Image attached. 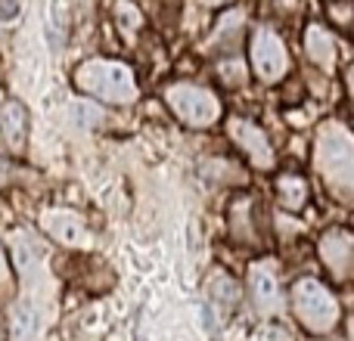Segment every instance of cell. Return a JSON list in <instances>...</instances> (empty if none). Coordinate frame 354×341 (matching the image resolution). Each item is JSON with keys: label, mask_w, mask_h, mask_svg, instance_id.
<instances>
[{"label": "cell", "mask_w": 354, "mask_h": 341, "mask_svg": "<svg viewBox=\"0 0 354 341\" xmlns=\"http://www.w3.org/2000/svg\"><path fill=\"white\" fill-rule=\"evenodd\" d=\"M314 162H317V170L330 186V193L348 202L354 189V140L339 121H326L317 128Z\"/></svg>", "instance_id": "cell-1"}, {"label": "cell", "mask_w": 354, "mask_h": 341, "mask_svg": "<svg viewBox=\"0 0 354 341\" xmlns=\"http://www.w3.org/2000/svg\"><path fill=\"white\" fill-rule=\"evenodd\" d=\"M75 84L84 93L97 97L100 103L128 106L137 99V81L134 72L122 62L112 59H87L75 68Z\"/></svg>", "instance_id": "cell-2"}, {"label": "cell", "mask_w": 354, "mask_h": 341, "mask_svg": "<svg viewBox=\"0 0 354 341\" xmlns=\"http://www.w3.org/2000/svg\"><path fill=\"white\" fill-rule=\"evenodd\" d=\"M292 311L299 323L314 335H326L339 326L342 320V307L339 298L317 280H299L292 289Z\"/></svg>", "instance_id": "cell-3"}, {"label": "cell", "mask_w": 354, "mask_h": 341, "mask_svg": "<svg viewBox=\"0 0 354 341\" xmlns=\"http://www.w3.org/2000/svg\"><path fill=\"white\" fill-rule=\"evenodd\" d=\"M168 109L180 118L187 128H212L221 118V103L212 90L196 84H171L165 87Z\"/></svg>", "instance_id": "cell-4"}, {"label": "cell", "mask_w": 354, "mask_h": 341, "mask_svg": "<svg viewBox=\"0 0 354 341\" xmlns=\"http://www.w3.org/2000/svg\"><path fill=\"white\" fill-rule=\"evenodd\" d=\"M249 59H252V68H255V75H258L261 81H268V84L280 81L283 75L289 72L286 43H283L280 35H277L274 28H268V25L255 28V35H252Z\"/></svg>", "instance_id": "cell-5"}, {"label": "cell", "mask_w": 354, "mask_h": 341, "mask_svg": "<svg viewBox=\"0 0 354 341\" xmlns=\"http://www.w3.org/2000/svg\"><path fill=\"white\" fill-rule=\"evenodd\" d=\"M227 134H230V140L236 143V149L258 170H270L277 165L274 146H270L268 134H264L255 121H249V118H230V121H227Z\"/></svg>", "instance_id": "cell-6"}, {"label": "cell", "mask_w": 354, "mask_h": 341, "mask_svg": "<svg viewBox=\"0 0 354 341\" xmlns=\"http://www.w3.org/2000/svg\"><path fill=\"white\" fill-rule=\"evenodd\" d=\"M249 295H252V307L264 317L277 313L283 307V295H280V280H277V267L270 261H258L249 267Z\"/></svg>", "instance_id": "cell-7"}, {"label": "cell", "mask_w": 354, "mask_h": 341, "mask_svg": "<svg viewBox=\"0 0 354 341\" xmlns=\"http://www.w3.org/2000/svg\"><path fill=\"white\" fill-rule=\"evenodd\" d=\"M324 264L330 267V273L336 280H348L351 276V261H354V239L348 230H330L320 236L317 245Z\"/></svg>", "instance_id": "cell-8"}, {"label": "cell", "mask_w": 354, "mask_h": 341, "mask_svg": "<svg viewBox=\"0 0 354 341\" xmlns=\"http://www.w3.org/2000/svg\"><path fill=\"white\" fill-rule=\"evenodd\" d=\"M0 130H3V140L12 153H22L25 140H28V112L19 99H10L3 106V115H0Z\"/></svg>", "instance_id": "cell-9"}, {"label": "cell", "mask_w": 354, "mask_h": 341, "mask_svg": "<svg viewBox=\"0 0 354 341\" xmlns=\"http://www.w3.org/2000/svg\"><path fill=\"white\" fill-rule=\"evenodd\" d=\"M44 230L62 245L84 242V220L72 211H47L44 214Z\"/></svg>", "instance_id": "cell-10"}, {"label": "cell", "mask_w": 354, "mask_h": 341, "mask_svg": "<svg viewBox=\"0 0 354 341\" xmlns=\"http://www.w3.org/2000/svg\"><path fill=\"white\" fill-rule=\"evenodd\" d=\"M305 53L314 66L330 72L336 66V37L324 28V25H308L305 31Z\"/></svg>", "instance_id": "cell-11"}, {"label": "cell", "mask_w": 354, "mask_h": 341, "mask_svg": "<svg viewBox=\"0 0 354 341\" xmlns=\"http://www.w3.org/2000/svg\"><path fill=\"white\" fill-rule=\"evenodd\" d=\"M308 195H311V189H308L305 177H299V174L277 177V199H280V205L286 211H301L308 205Z\"/></svg>", "instance_id": "cell-12"}, {"label": "cell", "mask_w": 354, "mask_h": 341, "mask_svg": "<svg viewBox=\"0 0 354 341\" xmlns=\"http://www.w3.org/2000/svg\"><path fill=\"white\" fill-rule=\"evenodd\" d=\"M212 304H221L224 311H233L236 307V286H233V280L230 276H224V273H214V280H212Z\"/></svg>", "instance_id": "cell-13"}, {"label": "cell", "mask_w": 354, "mask_h": 341, "mask_svg": "<svg viewBox=\"0 0 354 341\" xmlns=\"http://www.w3.org/2000/svg\"><path fill=\"white\" fill-rule=\"evenodd\" d=\"M115 22H118V28H122L124 37H134L137 28L143 25V16H140V10H137L131 0H118L115 3Z\"/></svg>", "instance_id": "cell-14"}, {"label": "cell", "mask_w": 354, "mask_h": 341, "mask_svg": "<svg viewBox=\"0 0 354 341\" xmlns=\"http://www.w3.org/2000/svg\"><path fill=\"white\" fill-rule=\"evenodd\" d=\"M230 230L236 239H255L252 230V217H249V199H239L236 208L230 211Z\"/></svg>", "instance_id": "cell-15"}, {"label": "cell", "mask_w": 354, "mask_h": 341, "mask_svg": "<svg viewBox=\"0 0 354 341\" xmlns=\"http://www.w3.org/2000/svg\"><path fill=\"white\" fill-rule=\"evenodd\" d=\"M12 335L16 341H31L37 335V317L31 307H16V317H12Z\"/></svg>", "instance_id": "cell-16"}, {"label": "cell", "mask_w": 354, "mask_h": 341, "mask_svg": "<svg viewBox=\"0 0 354 341\" xmlns=\"http://www.w3.org/2000/svg\"><path fill=\"white\" fill-rule=\"evenodd\" d=\"M75 118H78L81 128H97L106 115H103V109H97L93 103H78L75 106Z\"/></svg>", "instance_id": "cell-17"}, {"label": "cell", "mask_w": 354, "mask_h": 341, "mask_svg": "<svg viewBox=\"0 0 354 341\" xmlns=\"http://www.w3.org/2000/svg\"><path fill=\"white\" fill-rule=\"evenodd\" d=\"M326 12H330V16L336 19V22H339V25H342V28H345V25H348V12H351V3H348V0H336V3H326Z\"/></svg>", "instance_id": "cell-18"}, {"label": "cell", "mask_w": 354, "mask_h": 341, "mask_svg": "<svg viewBox=\"0 0 354 341\" xmlns=\"http://www.w3.org/2000/svg\"><path fill=\"white\" fill-rule=\"evenodd\" d=\"M261 341H292V338H289V332L280 329V326H268V329H264V335H261Z\"/></svg>", "instance_id": "cell-19"}, {"label": "cell", "mask_w": 354, "mask_h": 341, "mask_svg": "<svg viewBox=\"0 0 354 341\" xmlns=\"http://www.w3.org/2000/svg\"><path fill=\"white\" fill-rule=\"evenodd\" d=\"M12 273H10V264H6V251L0 249V286H10Z\"/></svg>", "instance_id": "cell-20"}, {"label": "cell", "mask_w": 354, "mask_h": 341, "mask_svg": "<svg viewBox=\"0 0 354 341\" xmlns=\"http://www.w3.org/2000/svg\"><path fill=\"white\" fill-rule=\"evenodd\" d=\"M295 3H299V0H277V6H283V10H292Z\"/></svg>", "instance_id": "cell-21"}, {"label": "cell", "mask_w": 354, "mask_h": 341, "mask_svg": "<svg viewBox=\"0 0 354 341\" xmlns=\"http://www.w3.org/2000/svg\"><path fill=\"white\" fill-rule=\"evenodd\" d=\"M208 6H218V3H227V0H205Z\"/></svg>", "instance_id": "cell-22"}]
</instances>
